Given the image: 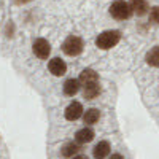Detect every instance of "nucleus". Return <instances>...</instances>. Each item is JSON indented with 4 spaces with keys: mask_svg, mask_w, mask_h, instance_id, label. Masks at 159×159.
<instances>
[{
    "mask_svg": "<svg viewBox=\"0 0 159 159\" xmlns=\"http://www.w3.org/2000/svg\"><path fill=\"white\" fill-rule=\"evenodd\" d=\"M75 139H76L78 143H88V142H91L92 139H94V130L89 129V127H83V129H80L76 132Z\"/></svg>",
    "mask_w": 159,
    "mask_h": 159,
    "instance_id": "8",
    "label": "nucleus"
},
{
    "mask_svg": "<svg viewBox=\"0 0 159 159\" xmlns=\"http://www.w3.org/2000/svg\"><path fill=\"white\" fill-rule=\"evenodd\" d=\"M78 89H80V81L78 80L70 78V80H67V81L64 83V92L67 96H75L78 92Z\"/></svg>",
    "mask_w": 159,
    "mask_h": 159,
    "instance_id": "11",
    "label": "nucleus"
},
{
    "mask_svg": "<svg viewBox=\"0 0 159 159\" xmlns=\"http://www.w3.org/2000/svg\"><path fill=\"white\" fill-rule=\"evenodd\" d=\"M78 81L80 84H83L84 88L89 86V84H94V83H99V78H97V73L94 70H91V69H86L81 72V75H80L78 78Z\"/></svg>",
    "mask_w": 159,
    "mask_h": 159,
    "instance_id": "7",
    "label": "nucleus"
},
{
    "mask_svg": "<svg viewBox=\"0 0 159 159\" xmlns=\"http://www.w3.org/2000/svg\"><path fill=\"white\" fill-rule=\"evenodd\" d=\"M83 115V105L80 102H72L67 108H65V118L69 121H75L80 116Z\"/></svg>",
    "mask_w": 159,
    "mask_h": 159,
    "instance_id": "6",
    "label": "nucleus"
},
{
    "mask_svg": "<svg viewBox=\"0 0 159 159\" xmlns=\"http://www.w3.org/2000/svg\"><path fill=\"white\" fill-rule=\"evenodd\" d=\"M110 159H124V157H123L121 154H111V157H110Z\"/></svg>",
    "mask_w": 159,
    "mask_h": 159,
    "instance_id": "17",
    "label": "nucleus"
},
{
    "mask_svg": "<svg viewBox=\"0 0 159 159\" xmlns=\"http://www.w3.org/2000/svg\"><path fill=\"white\" fill-rule=\"evenodd\" d=\"M48 69H49V72L54 75V76H62L65 72H67V65H65V62H64L62 59L54 57V59L49 61Z\"/></svg>",
    "mask_w": 159,
    "mask_h": 159,
    "instance_id": "5",
    "label": "nucleus"
},
{
    "mask_svg": "<svg viewBox=\"0 0 159 159\" xmlns=\"http://www.w3.org/2000/svg\"><path fill=\"white\" fill-rule=\"evenodd\" d=\"M110 153V143L108 142H99L94 147V157L96 159H103Z\"/></svg>",
    "mask_w": 159,
    "mask_h": 159,
    "instance_id": "10",
    "label": "nucleus"
},
{
    "mask_svg": "<svg viewBox=\"0 0 159 159\" xmlns=\"http://www.w3.org/2000/svg\"><path fill=\"white\" fill-rule=\"evenodd\" d=\"M150 18H151L154 22H157V24H159V7H154V8H151Z\"/></svg>",
    "mask_w": 159,
    "mask_h": 159,
    "instance_id": "16",
    "label": "nucleus"
},
{
    "mask_svg": "<svg viewBox=\"0 0 159 159\" xmlns=\"http://www.w3.org/2000/svg\"><path fill=\"white\" fill-rule=\"evenodd\" d=\"M110 13H111V16L115 19H119V21H123V19H127L130 16V13H132V8L129 3L123 2V0H116V2L110 7Z\"/></svg>",
    "mask_w": 159,
    "mask_h": 159,
    "instance_id": "2",
    "label": "nucleus"
},
{
    "mask_svg": "<svg viewBox=\"0 0 159 159\" xmlns=\"http://www.w3.org/2000/svg\"><path fill=\"white\" fill-rule=\"evenodd\" d=\"M73 159H88L86 156H83V154H78V156H75Z\"/></svg>",
    "mask_w": 159,
    "mask_h": 159,
    "instance_id": "18",
    "label": "nucleus"
},
{
    "mask_svg": "<svg viewBox=\"0 0 159 159\" xmlns=\"http://www.w3.org/2000/svg\"><path fill=\"white\" fill-rule=\"evenodd\" d=\"M119 38H121V35L118 30H105L96 38V45L100 49H110L119 42Z\"/></svg>",
    "mask_w": 159,
    "mask_h": 159,
    "instance_id": "1",
    "label": "nucleus"
},
{
    "mask_svg": "<svg viewBox=\"0 0 159 159\" xmlns=\"http://www.w3.org/2000/svg\"><path fill=\"white\" fill-rule=\"evenodd\" d=\"M62 49H64L65 54H69V56H78L80 52L83 51V40L80 37H73L72 35V37H69L64 42Z\"/></svg>",
    "mask_w": 159,
    "mask_h": 159,
    "instance_id": "3",
    "label": "nucleus"
},
{
    "mask_svg": "<svg viewBox=\"0 0 159 159\" xmlns=\"http://www.w3.org/2000/svg\"><path fill=\"white\" fill-rule=\"evenodd\" d=\"M18 3H27V2H32V0H16Z\"/></svg>",
    "mask_w": 159,
    "mask_h": 159,
    "instance_id": "19",
    "label": "nucleus"
},
{
    "mask_svg": "<svg viewBox=\"0 0 159 159\" xmlns=\"http://www.w3.org/2000/svg\"><path fill=\"white\" fill-rule=\"evenodd\" d=\"M99 118H100L99 110L89 108V110H86V113H84V123H86V124H94V123L99 121Z\"/></svg>",
    "mask_w": 159,
    "mask_h": 159,
    "instance_id": "12",
    "label": "nucleus"
},
{
    "mask_svg": "<svg viewBox=\"0 0 159 159\" xmlns=\"http://www.w3.org/2000/svg\"><path fill=\"white\" fill-rule=\"evenodd\" d=\"M34 52L40 59H48L49 52H51V46L45 38H37L34 42Z\"/></svg>",
    "mask_w": 159,
    "mask_h": 159,
    "instance_id": "4",
    "label": "nucleus"
},
{
    "mask_svg": "<svg viewBox=\"0 0 159 159\" xmlns=\"http://www.w3.org/2000/svg\"><path fill=\"white\" fill-rule=\"evenodd\" d=\"M130 8L132 11H135L139 16H143L148 11V2L147 0H130Z\"/></svg>",
    "mask_w": 159,
    "mask_h": 159,
    "instance_id": "9",
    "label": "nucleus"
},
{
    "mask_svg": "<svg viewBox=\"0 0 159 159\" xmlns=\"http://www.w3.org/2000/svg\"><path fill=\"white\" fill-rule=\"evenodd\" d=\"M147 62L153 67H159V46H154L147 54Z\"/></svg>",
    "mask_w": 159,
    "mask_h": 159,
    "instance_id": "13",
    "label": "nucleus"
},
{
    "mask_svg": "<svg viewBox=\"0 0 159 159\" xmlns=\"http://www.w3.org/2000/svg\"><path fill=\"white\" fill-rule=\"evenodd\" d=\"M76 151H78V147H76L75 143H67V145L62 148V156H64V157H70V156H73Z\"/></svg>",
    "mask_w": 159,
    "mask_h": 159,
    "instance_id": "15",
    "label": "nucleus"
},
{
    "mask_svg": "<svg viewBox=\"0 0 159 159\" xmlns=\"http://www.w3.org/2000/svg\"><path fill=\"white\" fill-rule=\"evenodd\" d=\"M99 92H100V86H99V83L89 84V86L84 88V97H86V99H94L96 96H99Z\"/></svg>",
    "mask_w": 159,
    "mask_h": 159,
    "instance_id": "14",
    "label": "nucleus"
}]
</instances>
